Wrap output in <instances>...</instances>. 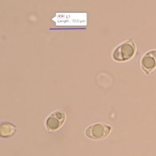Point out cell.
Returning <instances> with one entry per match:
<instances>
[{"instance_id": "cell-3", "label": "cell", "mask_w": 156, "mask_h": 156, "mask_svg": "<svg viewBox=\"0 0 156 156\" xmlns=\"http://www.w3.org/2000/svg\"><path fill=\"white\" fill-rule=\"evenodd\" d=\"M66 120V114L62 111H56L47 118L46 127L47 130L55 131L62 127Z\"/></svg>"}, {"instance_id": "cell-1", "label": "cell", "mask_w": 156, "mask_h": 156, "mask_svg": "<svg viewBox=\"0 0 156 156\" xmlns=\"http://www.w3.org/2000/svg\"><path fill=\"white\" fill-rule=\"evenodd\" d=\"M135 45L131 41H126L115 49L113 53L114 59L118 62H124L130 59L135 54Z\"/></svg>"}, {"instance_id": "cell-2", "label": "cell", "mask_w": 156, "mask_h": 156, "mask_svg": "<svg viewBox=\"0 0 156 156\" xmlns=\"http://www.w3.org/2000/svg\"><path fill=\"white\" fill-rule=\"evenodd\" d=\"M111 130V126L107 124L96 123L91 125L86 129L85 135L89 139L98 140V139H103L106 138L109 135Z\"/></svg>"}, {"instance_id": "cell-5", "label": "cell", "mask_w": 156, "mask_h": 156, "mask_svg": "<svg viewBox=\"0 0 156 156\" xmlns=\"http://www.w3.org/2000/svg\"><path fill=\"white\" fill-rule=\"evenodd\" d=\"M17 128L10 122H2L0 126V135L2 138H9L13 136Z\"/></svg>"}, {"instance_id": "cell-4", "label": "cell", "mask_w": 156, "mask_h": 156, "mask_svg": "<svg viewBox=\"0 0 156 156\" xmlns=\"http://www.w3.org/2000/svg\"><path fill=\"white\" fill-rule=\"evenodd\" d=\"M142 68L146 73L149 74L156 67V50L148 51L143 55L141 61Z\"/></svg>"}]
</instances>
